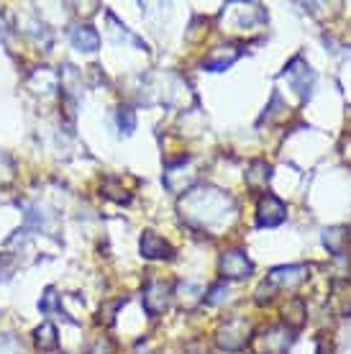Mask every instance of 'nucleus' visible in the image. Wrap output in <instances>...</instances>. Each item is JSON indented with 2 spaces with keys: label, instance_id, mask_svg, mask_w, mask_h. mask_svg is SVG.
Listing matches in <instances>:
<instances>
[{
  "label": "nucleus",
  "instance_id": "7",
  "mask_svg": "<svg viewBox=\"0 0 351 354\" xmlns=\"http://www.w3.org/2000/svg\"><path fill=\"white\" fill-rule=\"evenodd\" d=\"M282 77H287V82L292 85V90H298L303 97L310 95V88H313V72H310V67L305 64L303 57H295V59L285 67Z\"/></svg>",
  "mask_w": 351,
  "mask_h": 354
},
{
  "label": "nucleus",
  "instance_id": "11",
  "mask_svg": "<svg viewBox=\"0 0 351 354\" xmlns=\"http://www.w3.org/2000/svg\"><path fill=\"white\" fill-rule=\"evenodd\" d=\"M70 41L77 52H95L100 46V36L93 26H75L70 31Z\"/></svg>",
  "mask_w": 351,
  "mask_h": 354
},
{
  "label": "nucleus",
  "instance_id": "10",
  "mask_svg": "<svg viewBox=\"0 0 351 354\" xmlns=\"http://www.w3.org/2000/svg\"><path fill=\"white\" fill-rule=\"evenodd\" d=\"M238 57H241V52H238L236 46H218V49H213L211 57L202 62V67L211 72H223V70H229Z\"/></svg>",
  "mask_w": 351,
  "mask_h": 354
},
{
  "label": "nucleus",
  "instance_id": "6",
  "mask_svg": "<svg viewBox=\"0 0 351 354\" xmlns=\"http://www.w3.org/2000/svg\"><path fill=\"white\" fill-rule=\"evenodd\" d=\"M252 262L246 257L241 249H231V252H223V257H220V274L226 277V280H244L252 274Z\"/></svg>",
  "mask_w": 351,
  "mask_h": 354
},
{
  "label": "nucleus",
  "instance_id": "13",
  "mask_svg": "<svg viewBox=\"0 0 351 354\" xmlns=\"http://www.w3.org/2000/svg\"><path fill=\"white\" fill-rule=\"evenodd\" d=\"M269 177H272V167L267 162H254L246 172V185L252 190H262V187H267Z\"/></svg>",
  "mask_w": 351,
  "mask_h": 354
},
{
  "label": "nucleus",
  "instance_id": "2",
  "mask_svg": "<svg viewBox=\"0 0 351 354\" xmlns=\"http://www.w3.org/2000/svg\"><path fill=\"white\" fill-rule=\"evenodd\" d=\"M249 339H252V324L241 319V316H234L218 328L216 344L220 349H226V352H238V349H244L249 344Z\"/></svg>",
  "mask_w": 351,
  "mask_h": 354
},
{
  "label": "nucleus",
  "instance_id": "16",
  "mask_svg": "<svg viewBox=\"0 0 351 354\" xmlns=\"http://www.w3.org/2000/svg\"><path fill=\"white\" fill-rule=\"evenodd\" d=\"M285 321H287L292 328L303 326V324H305V303L298 301V298L287 303V306H285Z\"/></svg>",
  "mask_w": 351,
  "mask_h": 354
},
{
  "label": "nucleus",
  "instance_id": "19",
  "mask_svg": "<svg viewBox=\"0 0 351 354\" xmlns=\"http://www.w3.org/2000/svg\"><path fill=\"white\" fill-rule=\"evenodd\" d=\"M180 292H182V295H180V298H182V303H187V306H193L200 295H205L200 285H193V283H182V285H180Z\"/></svg>",
  "mask_w": 351,
  "mask_h": 354
},
{
  "label": "nucleus",
  "instance_id": "18",
  "mask_svg": "<svg viewBox=\"0 0 351 354\" xmlns=\"http://www.w3.org/2000/svg\"><path fill=\"white\" fill-rule=\"evenodd\" d=\"M223 301H229V285L226 283L213 285L211 292L205 295V303H208V306H218V303H223Z\"/></svg>",
  "mask_w": 351,
  "mask_h": 354
},
{
  "label": "nucleus",
  "instance_id": "8",
  "mask_svg": "<svg viewBox=\"0 0 351 354\" xmlns=\"http://www.w3.org/2000/svg\"><path fill=\"white\" fill-rule=\"evenodd\" d=\"M141 254L146 259H172L175 249L169 247V241H164L154 231H144L141 236Z\"/></svg>",
  "mask_w": 351,
  "mask_h": 354
},
{
  "label": "nucleus",
  "instance_id": "9",
  "mask_svg": "<svg viewBox=\"0 0 351 354\" xmlns=\"http://www.w3.org/2000/svg\"><path fill=\"white\" fill-rule=\"evenodd\" d=\"M307 277L305 265H290V267H274L269 272V283L277 288H295Z\"/></svg>",
  "mask_w": 351,
  "mask_h": 354
},
{
  "label": "nucleus",
  "instance_id": "1",
  "mask_svg": "<svg viewBox=\"0 0 351 354\" xmlns=\"http://www.w3.org/2000/svg\"><path fill=\"white\" fill-rule=\"evenodd\" d=\"M180 211L184 221L202 226V229H213V226L229 223L236 216V203L229 193H223L218 187L202 185L184 195Z\"/></svg>",
  "mask_w": 351,
  "mask_h": 354
},
{
  "label": "nucleus",
  "instance_id": "3",
  "mask_svg": "<svg viewBox=\"0 0 351 354\" xmlns=\"http://www.w3.org/2000/svg\"><path fill=\"white\" fill-rule=\"evenodd\" d=\"M292 346V331L287 326H269L256 337L259 354H287Z\"/></svg>",
  "mask_w": 351,
  "mask_h": 354
},
{
  "label": "nucleus",
  "instance_id": "5",
  "mask_svg": "<svg viewBox=\"0 0 351 354\" xmlns=\"http://www.w3.org/2000/svg\"><path fill=\"white\" fill-rule=\"evenodd\" d=\"M287 216V208L282 203L277 195H262L259 198V205H256V223L262 229H272V226H280Z\"/></svg>",
  "mask_w": 351,
  "mask_h": 354
},
{
  "label": "nucleus",
  "instance_id": "4",
  "mask_svg": "<svg viewBox=\"0 0 351 354\" xmlns=\"http://www.w3.org/2000/svg\"><path fill=\"white\" fill-rule=\"evenodd\" d=\"M169 301H172V285L164 283V280H151L144 288V310L149 316L164 313L169 308Z\"/></svg>",
  "mask_w": 351,
  "mask_h": 354
},
{
  "label": "nucleus",
  "instance_id": "21",
  "mask_svg": "<svg viewBox=\"0 0 351 354\" xmlns=\"http://www.w3.org/2000/svg\"><path fill=\"white\" fill-rule=\"evenodd\" d=\"M90 354H113V344H111L108 339H100V342H95V346L90 349Z\"/></svg>",
  "mask_w": 351,
  "mask_h": 354
},
{
  "label": "nucleus",
  "instance_id": "17",
  "mask_svg": "<svg viewBox=\"0 0 351 354\" xmlns=\"http://www.w3.org/2000/svg\"><path fill=\"white\" fill-rule=\"evenodd\" d=\"M0 354H26V349L13 334H3L0 337Z\"/></svg>",
  "mask_w": 351,
  "mask_h": 354
},
{
  "label": "nucleus",
  "instance_id": "12",
  "mask_svg": "<svg viewBox=\"0 0 351 354\" xmlns=\"http://www.w3.org/2000/svg\"><path fill=\"white\" fill-rule=\"evenodd\" d=\"M57 85H59V75L49 67H39L28 80V88L34 93H52V90H57Z\"/></svg>",
  "mask_w": 351,
  "mask_h": 354
},
{
  "label": "nucleus",
  "instance_id": "20",
  "mask_svg": "<svg viewBox=\"0 0 351 354\" xmlns=\"http://www.w3.org/2000/svg\"><path fill=\"white\" fill-rule=\"evenodd\" d=\"M118 126H121L123 133H131L136 129V115H133L131 108H121L118 111Z\"/></svg>",
  "mask_w": 351,
  "mask_h": 354
},
{
  "label": "nucleus",
  "instance_id": "15",
  "mask_svg": "<svg viewBox=\"0 0 351 354\" xmlns=\"http://www.w3.org/2000/svg\"><path fill=\"white\" fill-rule=\"evenodd\" d=\"M34 339H36V346H39V349H44V352L57 349V344H59V339H57V328H54L52 324H41V326L34 331Z\"/></svg>",
  "mask_w": 351,
  "mask_h": 354
},
{
  "label": "nucleus",
  "instance_id": "14",
  "mask_svg": "<svg viewBox=\"0 0 351 354\" xmlns=\"http://www.w3.org/2000/svg\"><path fill=\"white\" fill-rule=\"evenodd\" d=\"M346 239H349V234H346V229H341V226H334V229L323 231V244L331 254H343Z\"/></svg>",
  "mask_w": 351,
  "mask_h": 354
}]
</instances>
